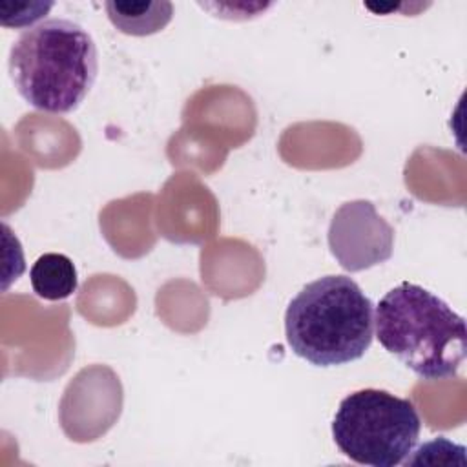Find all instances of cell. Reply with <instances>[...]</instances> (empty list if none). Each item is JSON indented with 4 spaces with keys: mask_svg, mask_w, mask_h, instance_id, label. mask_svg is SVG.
<instances>
[{
    "mask_svg": "<svg viewBox=\"0 0 467 467\" xmlns=\"http://www.w3.org/2000/svg\"><path fill=\"white\" fill-rule=\"evenodd\" d=\"M7 66L18 95L29 106L69 113L93 88L99 57L91 35L80 24L49 18L20 33Z\"/></svg>",
    "mask_w": 467,
    "mask_h": 467,
    "instance_id": "cell-1",
    "label": "cell"
},
{
    "mask_svg": "<svg viewBox=\"0 0 467 467\" xmlns=\"http://www.w3.org/2000/svg\"><path fill=\"white\" fill-rule=\"evenodd\" d=\"M292 352L316 367L359 359L372 345L374 305L347 275H323L305 285L285 312Z\"/></svg>",
    "mask_w": 467,
    "mask_h": 467,
    "instance_id": "cell-3",
    "label": "cell"
},
{
    "mask_svg": "<svg viewBox=\"0 0 467 467\" xmlns=\"http://www.w3.org/2000/svg\"><path fill=\"white\" fill-rule=\"evenodd\" d=\"M421 420L414 403L383 389H359L339 401L332 420L336 447L368 467H396L418 443Z\"/></svg>",
    "mask_w": 467,
    "mask_h": 467,
    "instance_id": "cell-4",
    "label": "cell"
},
{
    "mask_svg": "<svg viewBox=\"0 0 467 467\" xmlns=\"http://www.w3.org/2000/svg\"><path fill=\"white\" fill-rule=\"evenodd\" d=\"M109 22L124 35L148 36L162 31L171 16V2H135V0H109L104 4Z\"/></svg>",
    "mask_w": 467,
    "mask_h": 467,
    "instance_id": "cell-6",
    "label": "cell"
},
{
    "mask_svg": "<svg viewBox=\"0 0 467 467\" xmlns=\"http://www.w3.org/2000/svg\"><path fill=\"white\" fill-rule=\"evenodd\" d=\"M328 248L345 270H367L392 255L394 230L370 201H348L330 221Z\"/></svg>",
    "mask_w": 467,
    "mask_h": 467,
    "instance_id": "cell-5",
    "label": "cell"
},
{
    "mask_svg": "<svg viewBox=\"0 0 467 467\" xmlns=\"http://www.w3.org/2000/svg\"><path fill=\"white\" fill-rule=\"evenodd\" d=\"M379 345L418 378H454L465 359V319L431 290L403 281L374 308Z\"/></svg>",
    "mask_w": 467,
    "mask_h": 467,
    "instance_id": "cell-2",
    "label": "cell"
},
{
    "mask_svg": "<svg viewBox=\"0 0 467 467\" xmlns=\"http://www.w3.org/2000/svg\"><path fill=\"white\" fill-rule=\"evenodd\" d=\"M33 292L46 301H62L78 286V275L73 261L57 252L42 254L29 270Z\"/></svg>",
    "mask_w": 467,
    "mask_h": 467,
    "instance_id": "cell-7",
    "label": "cell"
}]
</instances>
